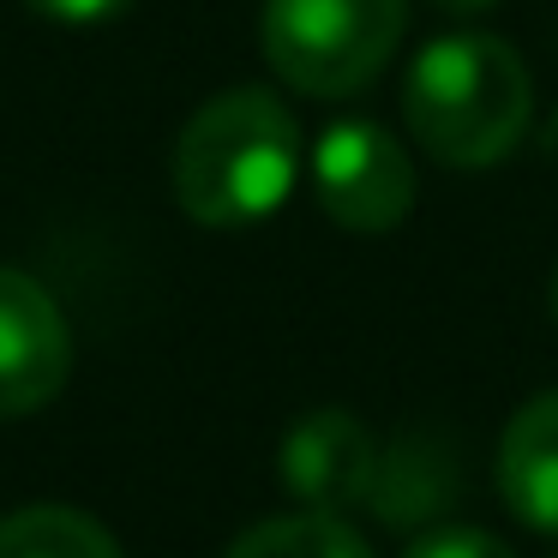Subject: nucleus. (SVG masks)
Returning <instances> with one entry per match:
<instances>
[{
	"label": "nucleus",
	"mask_w": 558,
	"mask_h": 558,
	"mask_svg": "<svg viewBox=\"0 0 558 558\" xmlns=\"http://www.w3.org/2000/svg\"><path fill=\"white\" fill-rule=\"evenodd\" d=\"M301 181V126L265 85L210 97L174 145V198L205 229H253L277 217Z\"/></svg>",
	"instance_id": "nucleus-1"
},
{
	"label": "nucleus",
	"mask_w": 558,
	"mask_h": 558,
	"mask_svg": "<svg viewBox=\"0 0 558 558\" xmlns=\"http://www.w3.org/2000/svg\"><path fill=\"white\" fill-rule=\"evenodd\" d=\"M534 114V78L505 37L457 31L426 43L402 78L409 138L445 169H493L522 145Z\"/></svg>",
	"instance_id": "nucleus-2"
},
{
	"label": "nucleus",
	"mask_w": 558,
	"mask_h": 558,
	"mask_svg": "<svg viewBox=\"0 0 558 558\" xmlns=\"http://www.w3.org/2000/svg\"><path fill=\"white\" fill-rule=\"evenodd\" d=\"M409 0H265L258 43L301 97H354L390 66Z\"/></svg>",
	"instance_id": "nucleus-3"
},
{
	"label": "nucleus",
	"mask_w": 558,
	"mask_h": 558,
	"mask_svg": "<svg viewBox=\"0 0 558 558\" xmlns=\"http://www.w3.org/2000/svg\"><path fill=\"white\" fill-rule=\"evenodd\" d=\"M313 198L337 229L390 234L414 210V162L390 126L342 114L313 145Z\"/></svg>",
	"instance_id": "nucleus-4"
},
{
	"label": "nucleus",
	"mask_w": 558,
	"mask_h": 558,
	"mask_svg": "<svg viewBox=\"0 0 558 558\" xmlns=\"http://www.w3.org/2000/svg\"><path fill=\"white\" fill-rule=\"evenodd\" d=\"M66 373H73V330L61 301L37 277L0 265V421L61 397Z\"/></svg>",
	"instance_id": "nucleus-5"
},
{
	"label": "nucleus",
	"mask_w": 558,
	"mask_h": 558,
	"mask_svg": "<svg viewBox=\"0 0 558 558\" xmlns=\"http://www.w3.org/2000/svg\"><path fill=\"white\" fill-rule=\"evenodd\" d=\"M277 469H282V486H289L306 510H349L373 493L378 445L361 426V414L313 409L289 426Z\"/></svg>",
	"instance_id": "nucleus-6"
},
{
	"label": "nucleus",
	"mask_w": 558,
	"mask_h": 558,
	"mask_svg": "<svg viewBox=\"0 0 558 558\" xmlns=\"http://www.w3.org/2000/svg\"><path fill=\"white\" fill-rule=\"evenodd\" d=\"M498 493L517 522L558 534V390L529 397L498 438Z\"/></svg>",
	"instance_id": "nucleus-7"
},
{
	"label": "nucleus",
	"mask_w": 558,
	"mask_h": 558,
	"mask_svg": "<svg viewBox=\"0 0 558 558\" xmlns=\"http://www.w3.org/2000/svg\"><path fill=\"white\" fill-rule=\"evenodd\" d=\"M450 493H462V474L450 462V450L426 433H402L390 450H378V474L366 505L385 522H426L450 505Z\"/></svg>",
	"instance_id": "nucleus-8"
},
{
	"label": "nucleus",
	"mask_w": 558,
	"mask_h": 558,
	"mask_svg": "<svg viewBox=\"0 0 558 558\" xmlns=\"http://www.w3.org/2000/svg\"><path fill=\"white\" fill-rule=\"evenodd\" d=\"M0 558H121V546L73 505H25L0 517Z\"/></svg>",
	"instance_id": "nucleus-9"
},
{
	"label": "nucleus",
	"mask_w": 558,
	"mask_h": 558,
	"mask_svg": "<svg viewBox=\"0 0 558 558\" xmlns=\"http://www.w3.org/2000/svg\"><path fill=\"white\" fill-rule=\"evenodd\" d=\"M222 558H373V553L337 510H289V517L246 529Z\"/></svg>",
	"instance_id": "nucleus-10"
},
{
	"label": "nucleus",
	"mask_w": 558,
	"mask_h": 558,
	"mask_svg": "<svg viewBox=\"0 0 558 558\" xmlns=\"http://www.w3.org/2000/svg\"><path fill=\"white\" fill-rule=\"evenodd\" d=\"M402 558H517V553L486 529H433V534H421Z\"/></svg>",
	"instance_id": "nucleus-11"
},
{
	"label": "nucleus",
	"mask_w": 558,
	"mask_h": 558,
	"mask_svg": "<svg viewBox=\"0 0 558 558\" xmlns=\"http://www.w3.org/2000/svg\"><path fill=\"white\" fill-rule=\"evenodd\" d=\"M25 7L37 19H54V25H109L133 0H25Z\"/></svg>",
	"instance_id": "nucleus-12"
},
{
	"label": "nucleus",
	"mask_w": 558,
	"mask_h": 558,
	"mask_svg": "<svg viewBox=\"0 0 558 558\" xmlns=\"http://www.w3.org/2000/svg\"><path fill=\"white\" fill-rule=\"evenodd\" d=\"M433 13H450V19H481V13H493L498 0H426Z\"/></svg>",
	"instance_id": "nucleus-13"
},
{
	"label": "nucleus",
	"mask_w": 558,
	"mask_h": 558,
	"mask_svg": "<svg viewBox=\"0 0 558 558\" xmlns=\"http://www.w3.org/2000/svg\"><path fill=\"white\" fill-rule=\"evenodd\" d=\"M553 325H558V270H553Z\"/></svg>",
	"instance_id": "nucleus-14"
}]
</instances>
